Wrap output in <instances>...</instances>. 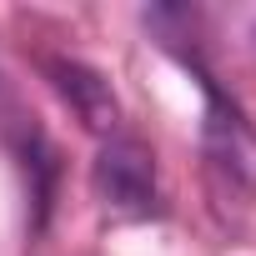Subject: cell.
Instances as JSON below:
<instances>
[{"label": "cell", "instance_id": "6da1fadb", "mask_svg": "<svg viewBox=\"0 0 256 256\" xmlns=\"http://www.w3.org/2000/svg\"><path fill=\"white\" fill-rule=\"evenodd\" d=\"M96 176H100V191L116 206H146L151 201V156L136 141H110L100 151Z\"/></svg>", "mask_w": 256, "mask_h": 256}, {"label": "cell", "instance_id": "7a4b0ae2", "mask_svg": "<svg viewBox=\"0 0 256 256\" xmlns=\"http://www.w3.org/2000/svg\"><path fill=\"white\" fill-rule=\"evenodd\" d=\"M50 76H56V90L76 106V116L90 126V131H116V96L110 86L80 66V60H50Z\"/></svg>", "mask_w": 256, "mask_h": 256}, {"label": "cell", "instance_id": "3957f363", "mask_svg": "<svg viewBox=\"0 0 256 256\" xmlns=\"http://www.w3.org/2000/svg\"><path fill=\"white\" fill-rule=\"evenodd\" d=\"M206 141H211L216 161H221L236 181L256 186V131H251L236 110H226L216 96H211V126H206Z\"/></svg>", "mask_w": 256, "mask_h": 256}]
</instances>
